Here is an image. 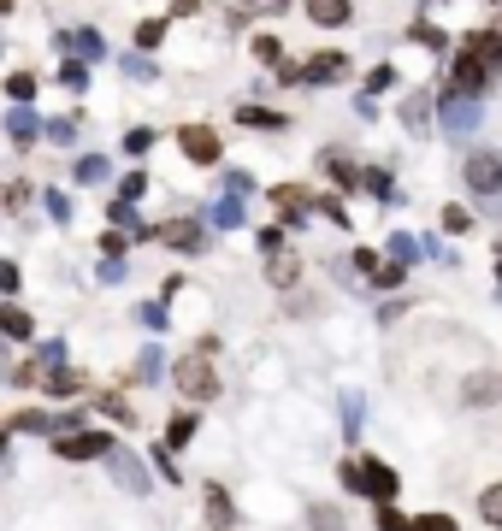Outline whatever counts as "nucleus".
Masks as SVG:
<instances>
[{
  "mask_svg": "<svg viewBox=\"0 0 502 531\" xmlns=\"http://www.w3.org/2000/svg\"><path fill=\"white\" fill-rule=\"evenodd\" d=\"M485 78H491V71H485L479 59H473V47H467V54L455 59V88H461V95H479V88H485Z\"/></svg>",
  "mask_w": 502,
  "mask_h": 531,
  "instance_id": "obj_9",
  "label": "nucleus"
},
{
  "mask_svg": "<svg viewBox=\"0 0 502 531\" xmlns=\"http://www.w3.org/2000/svg\"><path fill=\"white\" fill-rule=\"evenodd\" d=\"M272 201H278V213H284V224H296V219H301V213H308V207H313V195H308V189H296V183H284V189H278V195H272Z\"/></svg>",
  "mask_w": 502,
  "mask_h": 531,
  "instance_id": "obj_13",
  "label": "nucleus"
},
{
  "mask_svg": "<svg viewBox=\"0 0 502 531\" xmlns=\"http://www.w3.org/2000/svg\"><path fill=\"white\" fill-rule=\"evenodd\" d=\"M100 413H112L119 425H136V413L124 408V396H100Z\"/></svg>",
  "mask_w": 502,
  "mask_h": 531,
  "instance_id": "obj_31",
  "label": "nucleus"
},
{
  "mask_svg": "<svg viewBox=\"0 0 502 531\" xmlns=\"http://www.w3.org/2000/svg\"><path fill=\"white\" fill-rule=\"evenodd\" d=\"M59 360H66V343H59V337H54V343H42V349H36V366H59Z\"/></svg>",
  "mask_w": 502,
  "mask_h": 531,
  "instance_id": "obj_37",
  "label": "nucleus"
},
{
  "mask_svg": "<svg viewBox=\"0 0 502 531\" xmlns=\"http://www.w3.org/2000/svg\"><path fill=\"white\" fill-rule=\"evenodd\" d=\"M497 36H502V24H497Z\"/></svg>",
  "mask_w": 502,
  "mask_h": 531,
  "instance_id": "obj_50",
  "label": "nucleus"
},
{
  "mask_svg": "<svg viewBox=\"0 0 502 531\" xmlns=\"http://www.w3.org/2000/svg\"><path fill=\"white\" fill-rule=\"evenodd\" d=\"M337 78H349V59L343 54H313L308 66H301V83H337Z\"/></svg>",
  "mask_w": 502,
  "mask_h": 531,
  "instance_id": "obj_8",
  "label": "nucleus"
},
{
  "mask_svg": "<svg viewBox=\"0 0 502 531\" xmlns=\"http://www.w3.org/2000/svg\"><path fill=\"white\" fill-rule=\"evenodd\" d=\"M172 384H178L190 401H213V396H219V372L207 366V354H183V360L172 366Z\"/></svg>",
  "mask_w": 502,
  "mask_h": 531,
  "instance_id": "obj_1",
  "label": "nucleus"
},
{
  "mask_svg": "<svg viewBox=\"0 0 502 531\" xmlns=\"http://www.w3.org/2000/svg\"><path fill=\"white\" fill-rule=\"evenodd\" d=\"M355 266H361V272H367V277H372V272H379V266H384V260H379V255H372V248H361V255H355Z\"/></svg>",
  "mask_w": 502,
  "mask_h": 531,
  "instance_id": "obj_44",
  "label": "nucleus"
},
{
  "mask_svg": "<svg viewBox=\"0 0 502 531\" xmlns=\"http://www.w3.org/2000/svg\"><path fill=\"white\" fill-rule=\"evenodd\" d=\"M467 183L479 189V195H502V154H491V148L473 154L467 160Z\"/></svg>",
  "mask_w": 502,
  "mask_h": 531,
  "instance_id": "obj_4",
  "label": "nucleus"
},
{
  "mask_svg": "<svg viewBox=\"0 0 502 531\" xmlns=\"http://www.w3.org/2000/svg\"><path fill=\"white\" fill-rule=\"evenodd\" d=\"M83 78H89L83 66H66V71H59V83H66V88H83Z\"/></svg>",
  "mask_w": 502,
  "mask_h": 531,
  "instance_id": "obj_43",
  "label": "nucleus"
},
{
  "mask_svg": "<svg viewBox=\"0 0 502 531\" xmlns=\"http://www.w3.org/2000/svg\"><path fill=\"white\" fill-rule=\"evenodd\" d=\"M160 36H166V24H160V18L136 24V47H160Z\"/></svg>",
  "mask_w": 502,
  "mask_h": 531,
  "instance_id": "obj_29",
  "label": "nucleus"
},
{
  "mask_svg": "<svg viewBox=\"0 0 502 531\" xmlns=\"http://www.w3.org/2000/svg\"><path fill=\"white\" fill-rule=\"evenodd\" d=\"M0 461H6V432H0Z\"/></svg>",
  "mask_w": 502,
  "mask_h": 531,
  "instance_id": "obj_48",
  "label": "nucleus"
},
{
  "mask_svg": "<svg viewBox=\"0 0 502 531\" xmlns=\"http://www.w3.org/2000/svg\"><path fill=\"white\" fill-rule=\"evenodd\" d=\"M343 484L349 490H367L372 502H391L396 496V473L384 461H343Z\"/></svg>",
  "mask_w": 502,
  "mask_h": 531,
  "instance_id": "obj_2",
  "label": "nucleus"
},
{
  "mask_svg": "<svg viewBox=\"0 0 502 531\" xmlns=\"http://www.w3.org/2000/svg\"><path fill=\"white\" fill-rule=\"evenodd\" d=\"M391 255L396 260H413V236H391Z\"/></svg>",
  "mask_w": 502,
  "mask_h": 531,
  "instance_id": "obj_45",
  "label": "nucleus"
},
{
  "mask_svg": "<svg viewBox=\"0 0 502 531\" xmlns=\"http://www.w3.org/2000/svg\"><path fill=\"white\" fill-rule=\"evenodd\" d=\"M160 243H172V248H183V255H201V248H207V231H201V224H183V219H172V224H160Z\"/></svg>",
  "mask_w": 502,
  "mask_h": 531,
  "instance_id": "obj_7",
  "label": "nucleus"
},
{
  "mask_svg": "<svg viewBox=\"0 0 502 531\" xmlns=\"http://www.w3.org/2000/svg\"><path fill=\"white\" fill-rule=\"evenodd\" d=\"M243 124H260V130H284V119H278V112H267V107H243Z\"/></svg>",
  "mask_w": 502,
  "mask_h": 531,
  "instance_id": "obj_24",
  "label": "nucleus"
},
{
  "mask_svg": "<svg viewBox=\"0 0 502 531\" xmlns=\"http://www.w3.org/2000/svg\"><path fill=\"white\" fill-rule=\"evenodd\" d=\"M107 466H112V478H119V484L131 490V496H142V490H148V473L136 466V454H124V449H119V442L107 449Z\"/></svg>",
  "mask_w": 502,
  "mask_h": 531,
  "instance_id": "obj_5",
  "label": "nucleus"
},
{
  "mask_svg": "<svg viewBox=\"0 0 502 531\" xmlns=\"http://www.w3.org/2000/svg\"><path fill=\"white\" fill-rule=\"evenodd\" d=\"M444 124H449V130H473V124H479V107H473V100H461V95H449L444 100Z\"/></svg>",
  "mask_w": 502,
  "mask_h": 531,
  "instance_id": "obj_12",
  "label": "nucleus"
},
{
  "mask_svg": "<svg viewBox=\"0 0 502 531\" xmlns=\"http://www.w3.org/2000/svg\"><path fill=\"white\" fill-rule=\"evenodd\" d=\"M0 12H6V0H0Z\"/></svg>",
  "mask_w": 502,
  "mask_h": 531,
  "instance_id": "obj_49",
  "label": "nucleus"
},
{
  "mask_svg": "<svg viewBox=\"0 0 502 531\" xmlns=\"http://www.w3.org/2000/svg\"><path fill=\"white\" fill-rule=\"evenodd\" d=\"M325 172H331V177H337V183H355V166H349V160H343V154H325Z\"/></svg>",
  "mask_w": 502,
  "mask_h": 531,
  "instance_id": "obj_35",
  "label": "nucleus"
},
{
  "mask_svg": "<svg viewBox=\"0 0 502 531\" xmlns=\"http://www.w3.org/2000/svg\"><path fill=\"white\" fill-rule=\"evenodd\" d=\"M444 231H473V219H467V207H444Z\"/></svg>",
  "mask_w": 502,
  "mask_h": 531,
  "instance_id": "obj_36",
  "label": "nucleus"
},
{
  "mask_svg": "<svg viewBox=\"0 0 502 531\" xmlns=\"http://www.w3.org/2000/svg\"><path fill=\"white\" fill-rule=\"evenodd\" d=\"M6 95L12 100H30L36 95V78H24V71H18V78H6Z\"/></svg>",
  "mask_w": 502,
  "mask_h": 531,
  "instance_id": "obj_38",
  "label": "nucleus"
},
{
  "mask_svg": "<svg viewBox=\"0 0 502 531\" xmlns=\"http://www.w3.org/2000/svg\"><path fill=\"white\" fill-rule=\"evenodd\" d=\"M372 526H379V531H408V520H402V514L391 508V502H379V514H372Z\"/></svg>",
  "mask_w": 502,
  "mask_h": 531,
  "instance_id": "obj_28",
  "label": "nucleus"
},
{
  "mask_svg": "<svg viewBox=\"0 0 502 531\" xmlns=\"http://www.w3.org/2000/svg\"><path fill=\"white\" fill-rule=\"evenodd\" d=\"M313 531H343V508H313Z\"/></svg>",
  "mask_w": 502,
  "mask_h": 531,
  "instance_id": "obj_26",
  "label": "nucleus"
},
{
  "mask_svg": "<svg viewBox=\"0 0 502 531\" xmlns=\"http://www.w3.org/2000/svg\"><path fill=\"white\" fill-rule=\"evenodd\" d=\"M243 201H248V195L225 189V195H219V207H213V224H225V231H231V224H243Z\"/></svg>",
  "mask_w": 502,
  "mask_h": 531,
  "instance_id": "obj_15",
  "label": "nucleus"
},
{
  "mask_svg": "<svg viewBox=\"0 0 502 531\" xmlns=\"http://www.w3.org/2000/svg\"><path fill=\"white\" fill-rule=\"evenodd\" d=\"M479 520L502 531V484H491V490H479Z\"/></svg>",
  "mask_w": 502,
  "mask_h": 531,
  "instance_id": "obj_19",
  "label": "nucleus"
},
{
  "mask_svg": "<svg viewBox=\"0 0 502 531\" xmlns=\"http://www.w3.org/2000/svg\"><path fill=\"white\" fill-rule=\"evenodd\" d=\"M343 432H361V396H343Z\"/></svg>",
  "mask_w": 502,
  "mask_h": 531,
  "instance_id": "obj_40",
  "label": "nucleus"
},
{
  "mask_svg": "<svg viewBox=\"0 0 502 531\" xmlns=\"http://www.w3.org/2000/svg\"><path fill=\"white\" fill-rule=\"evenodd\" d=\"M207 526L213 531H231L236 526V508H231V496H225L219 484H207Z\"/></svg>",
  "mask_w": 502,
  "mask_h": 531,
  "instance_id": "obj_10",
  "label": "nucleus"
},
{
  "mask_svg": "<svg viewBox=\"0 0 502 531\" xmlns=\"http://www.w3.org/2000/svg\"><path fill=\"white\" fill-rule=\"evenodd\" d=\"M160 366H166V354H160V349H148L142 360H136V372H131V378H136V384H154V378H160Z\"/></svg>",
  "mask_w": 502,
  "mask_h": 531,
  "instance_id": "obj_22",
  "label": "nucleus"
},
{
  "mask_svg": "<svg viewBox=\"0 0 502 531\" xmlns=\"http://www.w3.org/2000/svg\"><path fill=\"white\" fill-rule=\"evenodd\" d=\"M190 437H195V413H178V420L166 425V442H172V449H183Z\"/></svg>",
  "mask_w": 502,
  "mask_h": 531,
  "instance_id": "obj_23",
  "label": "nucleus"
},
{
  "mask_svg": "<svg viewBox=\"0 0 502 531\" xmlns=\"http://www.w3.org/2000/svg\"><path fill=\"white\" fill-rule=\"evenodd\" d=\"M42 384H47V396H78L83 372H42Z\"/></svg>",
  "mask_w": 502,
  "mask_h": 531,
  "instance_id": "obj_18",
  "label": "nucleus"
},
{
  "mask_svg": "<svg viewBox=\"0 0 502 531\" xmlns=\"http://www.w3.org/2000/svg\"><path fill=\"white\" fill-rule=\"evenodd\" d=\"M201 6V0H172V12H178V18H183V12H195Z\"/></svg>",
  "mask_w": 502,
  "mask_h": 531,
  "instance_id": "obj_47",
  "label": "nucleus"
},
{
  "mask_svg": "<svg viewBox=\"0 0 502 531\" xmlns=\"http://www.w3.org/2000/svg\"><path fill=\"white\" fill-rule=\"evenodd\" d=\"M0 289H6V296L18 289V266H6V260H0Z\"/></svg>",
  "mask_w": 502,
  "mask_h": 531,
  "instance_id": "obj_46",
  "label": "nucleus"
},
{
  "mask_svg": "<svg viewBox=\"0 0 502 531\" xmlns=\"http://www.w3.org/2000/svg\"><path fill=\"white\" fill-rule=\"evenodd\" d=\"M0 331H6V337H18V343H24V337H30L36 325H30V313H24V307H12V301H6V307H0Z\"/></svg>",
  "mask_w": 502,
  "mask_h": 531,
  "instance_id": "obj_16",
  "label": "nucleus"
},
{
  "mask_svg": "<svg viewBox=\"0 0 502 531\" xmlns=\"http://www.w3.org/2000/svg\"><path fill=\"white\" fill-rule=\"evenodd\" d=\"M296 272H301V260H296V255H284V248H272V260H267V277H272V284L290 289V284H296Z\"/></svg>",
  "mask_w": 502,
  "mask_h": 531,
  "instance_id": "obj_14",
  "label": "nucleus"
},
{
  "mask_svg": "<svg viewBox=\"0 0 502 531\" xmlns=\"http://www.w3.org/2000/svg\"><path fill=\"white\" fill-rule=\"evenodd\" d=\"M136 319H142L148 331H160V325H166V296H160V301H142V313H136Z\"/></svg>",
  "mask_w": 502,
  "mask_h": 531,
  "instance_id": "obj_27",
  "label": "nucleus"
},
{
  "mask_svg": "<svg viewBox=\"0 0 502 531\" xmlns=\"http://www.w3.org/2000/svg\"><path fill=\"white\" fill-rule=\"evenodd\" d=\"M361 177H367V189H372V195H379V201L391 195V177H384V172H361Z\"/></svg>",
  "mask_w": 502,
  "mask_h": 531,
  "instance_id": "obj_42",
  "label": "nucleus"
},
{
  "mask_svg": "<svg viewBox=\"0 0 502 531\" xmlns=\"http://www.w3.org/2000/svg\"><path fill=\"white\" fill-rule=\"evenodd\" d=\"M6 130H12V142H36V130H42V124H36L30 112L18 107V112H12V119H6Z\"/></svg>",
  "mask_w": 502,
  "mask_h": 531,
  "instance_id": "obj_21",
  "label": "nucleus"
},
{
  "mask_svg": "<svg viewBox=\"0 0 502 531\" xmlns=\"http://www.w3.org/2000/svg\"><path fill=\"white\" fill-rule=\"evenodd\" d=\"M66 47H71V54H83V59H89V54H100V36H89V30H71V36H66Z\"/></svg>",
  "mask_w": 502,
  "mask_h": 531,
  "instance_id": "obj_25",
  "label": "nucleus"
},
{
  "mask_svg": "<svg viewBox=\"0 0 502 531\" xmlns=\"http://www.w3.org/2000/svg\"><path fill=\"white\" fill-rule=\"evenodd\" d=\"M372 284H384V289H396V284H402V260H391V266H379V272H372Z\"/></svg>",
  "mask_w": 502,
  "mask_h": 531,
  "instance_id": "obj_39",
  "label": "nucleus"
},
{
  "mask_svg": "<svg viewBox=\"0 0 502 531\" xmlns=\"http://www.w3.org/2000/svg\"><path fill=\"white\" fill-rule=\"evenodd\" d=\"M42 130L54 136V142H71V136H78V124H71V119H54V124H42Z\"/></svg>",
  "mask_w": 502,
  "mask_h": 531,
  "instance_id": "obj_41",
  "label": "nucleus"
},
{
  "mask_svg": "<svg viewBox=\"0 0 502 531\" xmlns=\"http://www.w3.org/2000/svg\"><path fill=\"white\" fill-rule=\"evenodd\" d=\"M178 142H183V154H190L195 166H213V160H219V136H213L207 124H190V130H183Z\"/></svg>",
  "mask_w": 502,
  "mask_h": 531,
  "instance_id": "obj_6",
  "label": "nucleus"
},
{
  "mask_svg": "<svg viewBox=\"0 0 502 531\" xmlns=\"http://www.w3.org/2000/svg\"><path fill=\"white\" fill-rule=\"evenodd\" d=\"M255 59H267V66H278V59H284L278 36H255Z\"/></svg>",
  "mask_w": 502,
  "mask_h": 531,
  "instance_id": "obj_30",
  "label": "nucleus"
},
{
  "mask_svg": "<svg viewBox=\"0 0 502 531\" xmlns=\"http://www.w3.org/2000/svg\"><path fill=\"white\" fill-rule=\"evenodd\" d=\"M100 177H107V160H100V154H89V160L78 166V183H100Z\"/></svg>",
  "mask_w": 502,
  "mask_h": 531,
  "instance_id": "obj_32",
  "label": "nucleus"
},
{
  "mask_svg": "<svg viewBox=\"0 0 502 531\" xmlns=\"http://www.w3.org/2000/svg\"><path fill=\"white\" fill-rule=\"evenodd\" d=\"M413 42H420V47H444V30H437V24H413Z\"/></svg>",
  "mask_w": 502,
  "mask_h": 531,
  "instance_id": "obj_34",
  "label": "nucleus"
},
{
  "mask_svg": "<svg viewBox=\"0 0 502 531\" xmlns=\"http://www.w3.org/2000/svg\"><path fill=\"white\" fill-rule=\"evenodd\" d=\"M308 18L313 24H343L349 18V0H308Z\"/></svg>",
  "mask_w": 502,
  "mask_h": 531,
  "instance_id": "obj_17",
  "label": "nucleus"
},
{
  "mask_svg": "<svg viewBox=\"0 0 502 531\" xmlns=\"http://www.w3.org/2000/svg\"><path fill=\"white\" fill-rule=\"evenodd\" d=\"M408 531H455V520H449V514H420Z\"/></svg>",
  "mask_w": 502,
  "mask_h": 531,
  "instance_id": "obj_33",
  "label": "nucleus"
},
{
  "mask_svg": "<svg viewBox=\"0 0 502 531\" xmlns=\"http://www.w3.org/2000/svg\"><path fill=\"white\" fill-rule=\"evenodd\" d=\"M467 47H473V59H479V66H485V71H491V78H497V71H502V36H497V30H485V36H473V42H467Z\"/></svg>",
  "mask_w": 502,
  "mask_h": 531,
  "instance_id": "obj_11",
  "label": "nucleus"
},
{
  "mask_svg": "<svg viewBox=\"0 0 502 531\" xmlns=\"http://www.w3.org/2000/svg\"><path fill=\"white\" fill-rule=\"evenodd\" d=\"M497 396H502V384H497V378H485V372H479V378H467V401H485V408H491Z\"/></svg>",
  "mask_w": 502,
  "mask_h": 531,
  "instance_id": "obj_20",
  "label": "nucleus"
},
{
  "mask_svg": "<svg viewBox=\"0 0 502 531\" xmlns=\"http://www.w3.org/2000/svg\"><path fill=\"white\" fill-rule=\"evenodd\" d=\"M107 449H112L107 432H66V437L54 442L59 461H95V454H107Z\"/></svg>",
  "mask_w": 502,
  "mask_h": 531,
  "instance_id": "obj_3",
  "label": "nucleus"
}]
</instances>
